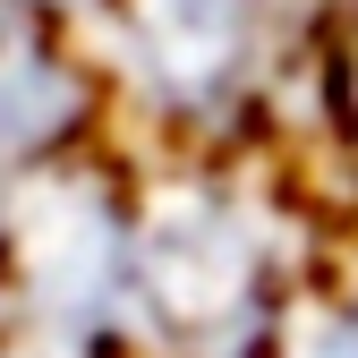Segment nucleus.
<instances>
[{"instance_id": "1", "label": "nucleus", "mask_w": 358, "mask_h": 358, "mask_svg": "<svg viewBox=\"0 0 358 358\" xmlns=\"http://www.w3.org/2000/svg\"><path fill=\"white\" fill-rule=\"evenodd\" d=\"M103 17L145 111L205 154L273 137L324 34L299 0H103Z\"/></svg>"}, {"instance_id": "2", "label": "nucleus", "mask_w": 358, "mask_h": 358, "mask_svg": "<svg viewBox=\"0 0 358 358\" xmlns=\"http://www.w3.org/2000/svg\"><path fill=\"white\" fill-rule=\"evenodd\" d=\"M307 128H316V154L341 188L358 196V0L316 34V69H307Z\"/></svg>"}]
</instances>
